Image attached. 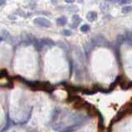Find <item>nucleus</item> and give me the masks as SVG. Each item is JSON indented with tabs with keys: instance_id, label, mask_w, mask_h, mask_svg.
I'll list each match as a JSON object with an SVG mask.
<instances>
[{
	"instance_id": "nucleus-1",
	"label": "nucleus",
	"mask_w": 132,
	"mask_h": 132,
	"mask_svg": "<svg viewBox=\"0 0 132 132\" xmlns=\"http://www.w3.org/2000/svg\"><path fill=\"white\" fill-rule=\"evenodd\" d=\"M91 41L95 46H100V47L102 46V47H107V48H111L112 46L111 43L107 41L103 36H100V35L94 36Z\"/></svg>"
},
{
	"instance_id": "nucleus-2",
	"label": "nucleus",
	"mask_w": 132,
	"mask_h": 132,
	"mask_svg": "<svg viewBox=\"0 0 132 132\" xmlns=\"http://www.w3.org/2000/svg\"><path fill=\"white\" fill-rule=\"evenodd\" d=\"M70 121L73 122L74 124H78V125H82V124L87 121V117L82 113H74L71 115Z\"/></svg>"
},
{
	"instance_id": "nucleus-3",
	"label": "nucleus",
	"mask_w": 132,
	"mask_h": 132,
	"mask_svg": "<svg viewBox=\"0 0 132 132\" xmlns=\"http://www.w3.org/2000/svg\"><path fill=\"white\" fill-rule=\"evenodd\" d=\"M34 23L36 25L41 26V27H45V28H49L51 26V22L50 20H48L47 18L45 17H36L34 19Z\"/></svg>"
},
{
	"instance_id": "nucleus-4",
	"label": "nucleus",
	"mask_w": 132,
	"mask_h": 132,
	"mask_svg": "<svg viewBox=\"0 0 132 132\" xmlns=\"http://www.w3.org/2000/svg\"><path fill=\"white\" fill-rule=\"evenodd\" d=\"M127 112H128V109L127 108H125V109L122 110V111H120L117 115H116V117L113 118L112 123H113V122L117 123L118 122H120L121 120H122L123 118L126 117V115L127 114Z\"/></svg>"
},
{
	"instance_id": "nucleus-5",
	"label": "nucleus",
	"mask_w": 132,
	"mask_h": 132,
	"mask_svg": "<svg viewBox=\"0 0 132 132\" xmlns=\"http://www.w3.org/2000/svg\"><path fill=\"white\" fill-rule=\"evenodd\" d=\"M82 18L79 17L78 14L73 15L72 17V23H71V27L72 28H77V26H79V24L81 23Z\"/></svg>"
},
{
	"instance_id": "nucleus-6",
	"label": "nucleus",
	"mask_w": 132,
	"mask_h": 132,
	"mask_svg": "<svg viewBox=\"0 0 132 132\" xmlns=\"http://www.w3.org/2000/svg\"><path fill=\"white\" fill-rule=\"evenodd\" d=\"M40 41H41L43 47L46 46V47L51 48V47L55 46V43L50 38H42V39L40 40Z\"/></svg>"
},
{
	"instance_id": "nucleus-7",
	"label": "nucleus",
	"mask_w": 132,
	"mask_h": 132,
	"mask_svg": "<svg viewBox=\"0 0 132 132\" xmlns=\"http://www.w3.org/2000/svg\"><path fill=\"white\" fill-rule=\"evenodd\" d=\"M98 12H95V11H90L87 14V19L89 21H91V22L97 21L98 20Z\"/></svg>"
},
{
	"instance_id": "nucleus-8",
	"label": "nucleus",
	"mask_w": 132,
	"mask_h": 132,
	"mask_svg": "<svg viewBox=\"0 0 132 132\" xmlns=\"http://www.w3.org/2000/svg\"><path fill=\"white\" fill-rule=\"evenodd\" d=\"M80 126H81V125H78V124H73V125H71V126H66V127L64 128V130H62L60 132H74L76 130H78V129H79Z\"/></svg>"
},
{
	"instance_id": "nucleus-9",
	"label": "nucleus",
	"mask_w": 132,
	"mask_h": 132,
	"mask_svg": "<svg viewBox=\"0 0 132 132\" xmlns=\"http://www.w3.org/2000/svg\"><path fill=\"white\" fill-rule=\"evenodd\" d=\"M126 41V40L125 36L122 34H119L117 36V38H116V45H117L116 46H117V47L122 46L123 45V43H125Z\"/></svg>"
},
{
	"instance_id": "nucleus-10",
	"label": "nucleus",
	"mask_w": 132,
	"mask_h": 132,
	"mask_svg": "<svg viewBox=\"0 0 132 132\" xmlns=\"http://www.w3.org/2000/svg\"><path fill=\"white\" fill-rule=\"evenodd\" d=\"M56 23H57L58 26H63L64 25H66L67 17H64V16H61V17H58L57 19H56Z\"/></svg>"
},
{
	"instance_id": "nucleus-11",
	"label": "nucleus",
	"mask_w": 132,
	"mask_h": 132,
	"mask_svg": "<svg viewBox=\"0 0 132 132\" xmlns=\"http://www.w3.org/2000/svg\"><path fill=\"white\" fill-rule=\"evenodd\" d=\"M52 128H53V130L55 131H61L62 130H64V129L65 128V126H64V124L63 122H58V123L55 124Z\"/></svg>"
},
{
	"instance_id": "nucleus-12",
	"label": "nucleus",
	"mask_w": 132,
	"mask_h": 132,
	"mask_svg": "<svg viewBox=\"0 0 132 132\" xmlns=\"http://www.w3.org/2000/svg\"><path fill=\"white\" fill-rule=\"evenodd\" d=\"M60 112H61V109L60 107H55L52 111V113H51V119L53 121L55 120L58 117V116L60 114Z\"/></svg>"
},
{
	"instance_id": "nucleus-13",
	"label": "nucleus",
	"mask_w": 132,
	"mask_h": 132,
	"mask_svg": "<svg viewBox=\"0 0 132 132\" xmlns=\"http://www.w3.org/2000/svg\"><path fill=\"white\" fill-rule=\"evenodd\" d=\"M125 37H126V41L128 42V44L132 46V31H129V30L126 31V33H125Z\"/></svg>"
},
{
	"instance_id": "nucleus-14",
	"label": "nucleus",
	"mask_w": 132,
	"mask_h": 132,
	"mask_svg": "<svg viewBox=\"0 0 132 132\" xmlns=\"http://www.w3.org/2000/svg\"><path fill=\"white\" fill-rule=\"evenodd\" d=\"M122 12L123 14H128L132 12V5H126V6H123L122 8Z\"/></svg>"
},
{
	"instance_id": "nucleus-15",
	"label": "nucleus",
	"mask_w": 132,
	"mask_h": 132,
	"mask_svg": "<svg viewBox=\"0 0 132 132\" xmlns=\"http://www.w3.org/2000/svg\"><path fill=\"white\" fill-rule=\"evenodd\" d=\"M121 88H122L123 90L131 89V88H132V81H128L125 83H123L122 84H121Z\"/></svg>"
},
{
	"instance_id": "nucleus-16",
	"label": "nucleus",
	"mask_w": 132,
	"mask_h": 132,
	"mask_svg": "<svg viewBox=\"0 0 132 132\" xmlns=\"http://www.w3.org/2000/svg\"><path fill=\"white\" fill-rule=\"evenodd\" d=\"M98 118H99V126H100V128L102 129V130H104L105 126H104L103 117H102V115L99 112H98Z\"/></svg>"
},
{
	"instance_id": "nucleus-17",
	"label": "nucleus",
	"mask_w": 132,
	"mask_h": 132,
	"mask_svg": "<svg viewBox=\"0 0 132 132\" xmlns=\"http://www.w3.org/2000/svg\"><path fill=\"white\" fill-rule=\"evenodd\" d=\"M120 79H121V77L120 76H117V78H116V79H115V82H113L112 83H111L110 84V88H109V90L110 91H112L114 88H116V86H117V84H118L120 82Z\"/></svg>"
},
{
	"instance_id": "nucleus-18",
	"label": "nucleus",
	"mask_w": 132,
	"mask_h": 132,
	"mask_svg": "<svg viewBox=\"0 0 132 132\" xmlns=\"http://www.w3.org/2000/svg\"><path fill=\"white\" fill-rule=\"evenodd\" d=\"M109 4L107 3V2H102V3L100 4V9L102 11V12H107V11L109 10Z\"/></svg>"
},
{
	"instance_id": "nucleus-19",
	"label": "nucleus",
	"mask_w": 132,
	"mask_h": 132,
	"mask_svg": "<svg viewBox=\"0 0 132 132\" xmlns=\"http://www.w3.org/2000/svg\"><path fill=\"white\" fill-rule=\"evenodd\" d=\"M90 26L88 25V24H83L81 26H80V31L82 32H88L90 31Z\"/></svg>"
},
{
	"instance_id": "nucleus-20",
	"label": "nucleus",
	"mask_w": 132,
	"mask_h": 132,
	"mask_svg": "<svg viewBox=\"0 0 132 132\" xmlns=\"http://www.w3.org/2000/svg\"><path fill=\"white\" fill-rule=\"evenodd\" d=\"M73 32L70 30H68V29H64V30L62 31V35L64 36H72Z\"/></svg>"
},
{
	"instance_id": "nucleus-21",
	"label": "nucleus",
	"mask_w": 132,
	"mask_h": 132,
	"mask_svg": "<svg viewBox=\"0 0 132 132\" xmlns=\"http://www.w3.org/2000/svg\"><path fill=\"white\" fill-rule=\"evenodd\" d=\"M131 1H126V0H121V1L118 2V3H119L120 5H125V6H126V5H131Z\"/></svg>"
},
{
	"instance_id": "nucleus-22",
	"label": "nucleus",
	"mask_w": 132,
	"mask_h": 132,
	"mask_svg": "<svg viewBox=\"0 0 132 132\" xmlns=\"http://www.w3.org/2000/svg\"><path fill=\"white\" fill-rule=\"evenodd\" d=\"M5 3H6V2H5L4 0H0V7L2 6V5H4Z\"/></svg>"
},
{
	"instance_id": "nucleus-23",
	"label": "nucleus",
	"mask_w": 132,
	"mask_h": 132,
	"mask_svg": "<svg viewBox=\"0 0 132 132\" xmlns=\"http://www.w3.org/2000/svg\"><path fill=\"white\" fill-rule=\"evenodd\" d=\"M65 2H67V3H73L74 1H65Z\"/></svg>"
},
{
	"instance_id": "nucleus-24",
	"label": "nucleus",
	"mask_w": 132,
	"mask_h": 132,
	"mask_svg": "<svg viewBox=\"0 0 132 132\" xmlns=\"http://www.w3.org/2000/svg\"><path fill=\"white\" fill-rule=\"evenodd\" d=\"M3 41V38H2V37H0V41Z\"/></svg>"
},
{
	"instance_id": "nucleus-25",
	"label": "nucleus",
	"mask_w": 132,
	"mask_h": 132,
	"mask_svg": "<svg viewBox=\"0 0 132 132\" xmlns=\"http://www.w3.org/2000/svg\"><path fill=\"white\" fill-rule=\"evenodd\" d=\"M12 132H15V131H12Z\"/></svg>"
}]
</instances>
